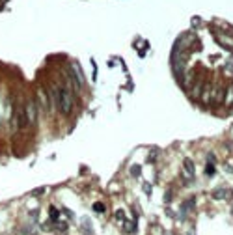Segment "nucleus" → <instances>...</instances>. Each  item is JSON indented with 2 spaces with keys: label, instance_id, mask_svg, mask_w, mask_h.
<instances>
[{
  "label": "nucleus",
  "instance_id": "13",
  "mask_svg": "<svg viewBox=\"0 0 233 235\" xmlns=\"http://www.w3.org/2000/svg\"><path fill=\"white\" fill-rule=\"evenodd\" d=\"M213 172H215V166H213V162H211V161H209V164H207V174H209V176H211V174H213Z\"/></svg>",
  "mask_w": 233,
  "mask_h": 235
},
{
  "label": "nucleus",
  "instance_id": "16",
  "mask_svg": "<svg viewBox=\"0 0 233 235\" xmlns=\"http://www.w3.org/2000/svg\"><path fill=\"white\" fill-rule=\"evenodd\" d=\"M65 228H67V226H65V224H63V222H62V224H58V230H60V232H63V230H65Z\"/></svg>",
  "mask_w": 233,
  "mask_h": 235
},
{
  "label": "nucleus",
  "instance_id": "15",
  "mask_svg": "<svg viewBox=\"0 0 233 235\" xmlns=\"http://www.w3.org/2000/svg\"><path fill=\"white\" fill-rule=\"evenodd\" d=\"M116 217H118V219H125V215H123V211H116Z\"/></svg>",
  "mask_w": 233,
  "mask_h": 235
},
{
  "label": "nucleus",
  "instance_id": "6",
  "mask_svg": "<svg viewBox=\"0 0 233 235\" xmlns=\"http://www.w3.org/2000/svg\"><path fill=\"white\" fill-rule=\"evenodd\" d=\"M183 166H185V172H187V174L190 176V179H192V177H194V164H192L190 161H185Z\"/></svg>",
  "mask_w": 233,
  "mask_h": 235
},
{
  "label": "nucleus",
  "instance_id": "3",
  "mask_svg": "<svg viewBox=\"0 0 233 235\" xmlns=\"http://www.w3.org/2000/svg\"><path fill=\"white\" fill-rule=\"evenodd\" d=\"M24 116H26V123L34 125L37 121V105L34 99H26L24 103Z\"/></svg>",
  "mask_w": 233,
  "mask_h": 235
},
{
  "label": "nucleus",
  "instance_id": "8",
  "mask_svg": "<svg viewBox=\"0 0 233 235\" xmlns=\"http://www.w3.org/2000/svg\"><path fill=\"white\" fill-rule=\"evenodd\" d=\"M93 211H97V213H105V211H106V207H105V204L97 202V204H93Z\"/></svg>",
  "mask_w": 233,
  "mask_h": 235
},
{
  "label": "nucleus",
  "instance_id": "12",
  "mask_svg": "<svg viewBox=\"0 0 233 235\" xmlns=\"http://www.w3.org/2000/svg\"><path fill=\"white\" fill-rule=\"evenodd\" d=\"M131 172L134 174V177H138V176H140V166H133V168H131Z\"/></svg>",
  "mask_w": 233,
  "mask_h": 235
},
{
  "label": "nucleus",
  "instance_id": "10",
  "mask_svg": "<svg viewBox=\"0 0 233 235\" xmlns=\"http://www.w3.org/2000/svg\"><path fill=\"white\" fill-rule=\"evenodd\" d=\"M200 88H202V82H196V86H194V90H192V97H198Z\"/></svg>",
  "mask_w": 233,
  "mask_h": 235
},
{
  "label": "nucleus",
  "instance_id": "4",
  "mask_svg": "<svg viewBox=\"0 0 233 235\" xmlns=\"http://www.w3.org/2000/svg\"><path fill=\"white\" fill-rule=\"evenodd\" d=\"M37 99H39V110L43 112H52V106H50V101H49V95L45 90H37Z\"/></svg>",
  "mask_w": 233,
  "mask_h": 235
},
{
  "label": "nucleus",
  "instance_id": "2",
  "mask_svg": "<svg viewBox=\"0 0 233 235\" xmlns=\"http://www.w3.org/2000/svg\"><path fill=\"white\" fill-rule=\"evenodd\" d=\"M58 108H60V112L62 114H69L71 112V108H73V97H71V92L65 88V86H62L60 88V103H58Z\"/></svg>",
  "mask_w": 233,
  "mask_h": 235
},
{
  "label": "nucleus",
  "instance_id": "14",
  "mask_svg": "<svg viewBox=\"0 0 233 235\" xmlns=\"http://www.w3.org/2000/svg\"><path fill=\"white\" fill-rule=\"evenodd\" d=\"M144 192H146V194H151V185H149V183L144 185Z\"/></svg>",
  "mask_w": 233,
  "mask_h": 235
},
{
  "label": "nucleus",
  "instance_id": "1",
  "mask_svg": "<svg viewBox=\"0 0 233 235\" xmlns=\"http://www.w3.org/2000/svg\"><path fill=\"white\" fill-rule=\"evenodd\" d=\"M24 125H26V116H24V105L17 103V105H15V108H13V112H11V131L15 133L17 129L24 127Z\"/></svg>",
  "mask_w": 233,
  "mask_h": 235
},
{
  "label": "nucleus",
  "instance_id": "7",
  "mask_svg": "<svg viewBox=\"0 0 233 235\" xmlns=\"http://www.w3.org/2000/svg\"><path fill=\"white\" fill-rule=\"evenodd\" d=\"M226 196H228V192H226L224 189H218V190L213 192V198H215V200H224Z\"/></svg>",
  "mask_w": 233,
  "mask_h": 235
},
{
  "label": "nucleus",
  "instance_id": "11",
  "mask_svg": "<svg viewBox=\"0 0 233 235\" xmlns=\"http://www.w3.org/2000/svg\"><path fill=\"white\" fill-rule=\"evenodd\" d=\"M226 103H228V105L233 103V88H228V99H226Z\"/></svg>",
  "mask_w": 233,
  "mask_h": 235
},
{
  "label": "nucleus",
  "instance_id": "5",
  "mask_svg": "<svg viewBox=\"0 0 233 235\" xmlns=\"http://www.w3.org/2000/svg\"><path fill=\"white\" fill-rule=\"evenodd\" d=\"M71 65H73V71H71V73H73V75H75V78L78 80L80 88H84V86H86V77H84V71H82V67L78 65V62H73Z\"/></svg>",
  "mask_w": 233,
  "mask_h": 235
},
{
  "label": "nucleus",
  "instance_id": "9",
  "mask_svg": "<svg viewBox=\"0 0 233 235\" xmlns=\"http://www.w3.org/2000/svg\"><path fill=\"white\" fill-rule=\"evenodd\" d=\"M49 213H50V220H52V222H58V211H56L54 207H50Z\"/></svg>",
  "mask_w": 233,
  "mask_h": 235
}]
</instances>
